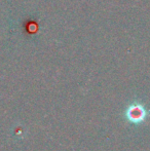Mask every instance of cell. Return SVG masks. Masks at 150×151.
Returning <instances> with one entry per match:
<instances>
[{
  "label": "cell",
  "mask_w": 150,
  "mask_h": 151,
  "mask_svg": "<svg viewBox=\"0 0 150 151\" xmlns=\"http://www.w3.org/2000/svg\"><path fill=\"white\" fill-rule=\"evenodd\" d=\"M148 111L140 103H134L126 110V118L133 124H139L147 118Z\"/></svg>",
  "instance_id": "6da1fadb"
}]
</instances>
